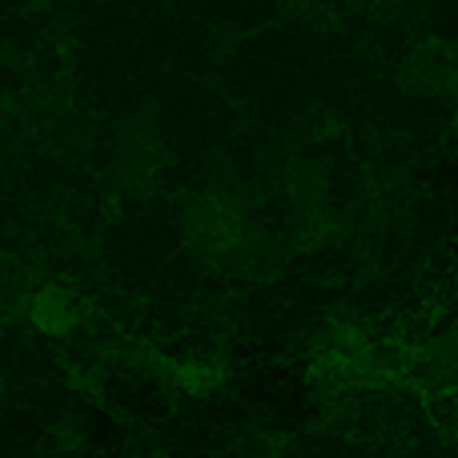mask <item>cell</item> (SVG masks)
Instances as JSON below:
<instances>
[{"instance_id": "1", "label": "cell", "mask_w": 458, "mask_h": 458, "mask_svg": "<svg viewBox=\"0 0 458 458\" xmlns=\"http://www.w3.org/2000/svg\"><path fill=\"white\" fill-rule=\"evenodd\" d=\"M398 85L414 97H458V40H422L398 64Z\"/></svg>"}]
</instances>
